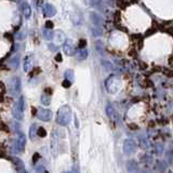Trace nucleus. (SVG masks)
Wrapping results in <instances>:
<instances>
[{
  "mask_svg": "<svg viewBox=\"0 0 173 173\" xmlns=\"http://www.w3.org/2000/svg\"><path fill=\"white\" fill-rule=\"evenodd\" d=\"M12 161L14 162L15 167H16V170L19 173H24L25 172V167H24V162L21 160L19 158H17V157H13L12 158Z\"/></svg>",
  "mask_w": 173,
  "mask_h": 173,
  "instance_id": "nucleus-14",
  "label": "nucleus"
},
{
  "mask_svg": "<svg viewBox=\"0 0 173 173\" xmlns=\"http://www.w3.org/2000/svg\"><path fill=\"white\" fill-rule=\"evenodd\" d=\"M37 135H38L39 137H45V136H47V131H45V129L42 128V127L38 128V132H37Z\"/></svg>",
  "mask_w": 173,
  "mask_h": 173,
  "instance_id": "nucleus-23",
  "label": "nucleus"
},
{
  "mask_svg": "<svg viewBox=\"0 0 173 173\" xmlns=\"http://www.w3.org/2000/svg\"><path fill=\"white\" fill-rule=\"evenodd\" d=\"M71 84H73V82H71V80L65 79L64 81H63V87H64V88H69L71 86Z\"/></svg>",
  "mask_w": 173,
  "mask_h": 173,
  "instance_id": "nucleus-27",
  "label": "nucleus"
},
{
  "mask_svg": "<svg viewBox=\"0 0 173 173\" xmlns=\"http://www.w3.org/2000/svg\"><path fill=\"white\" fill-rule=\"evenodd\" d=\"M106 114H107V116L110 118V120H113V121H118V114H117V111L115 110V108L113 107V105H110V104L107 105Z\"/></svg>",
  "mask_w": 173,
  "mask_h": 173,
  "instance_id": "nucleus-11",
  "label": "nucleus"
},
{
  "mask_svg": "<svg viewBox=\"0 0 173 173\" xmlns=\"http://www.w3.org/2000/svg\"><path fill=\"white\" fill-rule=\"evenodd\" d=\"M155 150H156V154L161 155L162 154V152H163V145L161 143L156 144V148H155Z\"/></svg>",
  "mask_w": 173,
  "mask_h": 173,
  "instance_id": "nucleus-24",
  "label": "nucleus"
},
{
  "mask_svg": "<svg viewBox=\"0 0 173 173\" xmlns=\"http://www.w3.org/2000/svg\"><path fill=\"white\" fill-rule=\"evenodd\" d=\"M41 103H42L43 105H50V103H51V97H50V94H47V93H43L42 95H41Z\"/></svg>",
  "mask_w": 173,
  "mask_h": 173,
  "instance_id": "nucleus-22",
  "label": "nucleus"
},
{
  "mask_svg": "<svg viewBox=\"0 0 173 173\" xmlns=\"http://www.w3.org/2000/svg\"><path fill=\"white\" fill-rule=\"evenodd\" d=\"M32 63H34V55H32V53L26 54V56L24 58V64H23L24 71L25 73H28L32 68Z\"/></svg>",
  "mask_w": 173,
  "mask_h": 173,
  "instance_id": "nucleus-10",
  "label": "nucleus"
},
{
  "mask_svg": "<svg viewBox=\"0 0 173 173\" xmlns=\"http://www.w3.org/2000/svg\"><path fill=\"white\" fill-rule=\"evenodd\" d=\"M24 173H28V172H26V171H25V172H24Z\"/></svg>",
  "mask_w": 173,
  "mask_h": 173,
  "instance_id": "nucleus-35",
  "label": "nucleus"
},
{
  "mask_svg": "<svg viewBox=\"0 0 173 173\" xmlns=\"http://www.w3.org/2000/svg\"><path fill=\"white\" fill-rule=\"evenodd\" d=\"M88 58V50L87 48H81V49L78 50V54H77V60L79 61H84Z\"/></svg>",
  "mask_w": 173,
  "mask_h": 173,
  "instance_id": "nucleus-18",
  "label": "nucleus"
},
{
  "mask_svg": "<svg viewBox=\"0 0 173 173\" xmlns=\"http://www.w3.org/2000/svg\"><path fill=\"white\" fill-rule=\"evenodd\" d=\"M52 40L54 41V43H55L56 45H61V43H64L65 41H66V39H65V35L63 34V32L58 30V32H54V37Z\"/></svg>",
  "mask_w": 173,
  "mask_h": 173,
  "instance_id": "nucleus-12",
  "label": "nucleus"
},
{
  "mask_svg": "<svg viewBox=\"0 0 173 173\" xmlns=\"http://www.w3.org/2000/svg\"><path fill=\"white\" fill-rule=\"evenodd\" d=\"M24 109H25V100H24V96H19V100L15 102L14 106L12 109L13 117L16 120H23L24 118Z\"/></svg>",
  "mask_w": 173,
  "mask_h": 173,
  "instance_id": "nucleus-3",
  "label": "nucleus"
},
{
  "mask_svg": "<svg viewBox=\"0 0 173 173\" xmlns=\"http://www.w3.org/2000/svg\"><path fill=\"white\" fill-rule=\"evenodd\" d=\"M73 173H79V169H77V167L73 168Z\"/></svg>",
  "mask_w": 173,
  "mask_h": 173,
  "instance_id": "nucleus-32",
  "label": "nucleus"
},
{
  "mask_svg": "<svg viewBox=\"0 0 173 173\" xmlns=\"http://www.w3.org/2000/svg\"><path fill=\"white\" fill-rule=\"evenodd\" d=\"M39 159V154L38 153H36V154H34V158H32V161H34V163L35 162H37V160Z\"/></svg>",
  "mask_w": 173,
  "mask_h": 173,
  "instance_id": "nucleus-30",
  "label": "nucleus"
},
{
  "mask_svg": "<svg viewBox=\"0 0 173 173\" xmlns=\"http://www.w3.org/2000/svg\"><path fill=\"white\" fill-rule=\"evenodd\" d=\"M64 76H65V79L71 80V82L74 81V78H75V74H74L73 69H66V71H65Z\"/></svg>",
  "mask_w": 173,
  "mask_h": 173,
  "instance_id": "nucleus-21",
  "label": "nucleus"
},
{
  "mask_svg": "<svg viewBox=\"0 0 173 173\" xmlns=\"http://www.w3.org/2000/svg\"><path fill=\"white\" fill-rule=\"evenodd\" d=\"M105 87L106 90L110 94H115L121 88V81L119 80V78L116 75H110L106 80H105Z\"/></svg>",
  "mask_w": 173,
  "mask_h": 173,
  "instance_id": "nucleus-2",
  "label": "nucleus"
},
{
  "mask_svg": "<svg viewBox=\"0 0 173 173\" xmlns=\"http://www.w3.org/2000/svg\"><path fill=\"white\" fill-rule=\"evenodd\" d=\"M36 173H48V172L43 166H38V167L36 168Z\"/></svg>",
  "mask_w": 173,
  "mask_h": 173,
  "instance_id": "nucleus-25",
  "label": "nucleus"
},
{
  "mask_svg": "<svg viewBox=\"0 0 173 173\" xmlns=\"http://www.w3.org/2000/svg\"><path fill=\"white\" fill-rule=\"evenodd\" d=\"M42 36L45 39H47V40H52L54 37V32H52V29H50V28H43L42 29Z\"/></svg>",
  "mask_w": 173,
  "mask_h": 173,
  "instance_id": "nucleus-17",
  "label": "nucleus"
},
{
  "mask_svg": "<svg viewBox=\"0 0 173 173\" xmlns=\"http://www.w3.org/2000/svg\"><path fill=\"white\" fill-rule=\"evenodd\" d=\"M10 65L13 67V68H17L19 66V55H14L13 58H10Z\"/></svg>",
  "mask_w": 173,
  "mask_h": 173,
  "instance_id": "nucleus-19",
  "label": "nucleus"
},
{
  "mask_svg": "<svg viewBox=\"0 0 173 173\" xmlns=\"http://www.w3.org/2000/svg\"><path fill=\"white\" fill-rule=\"evenodd\" d=\"M19 91H21V78L14 76L13 78H11L9 82V92L12 95H17Z\"/></svg>",
  "mask_w": 173,
  "mask_h": 173,
  "instance_id": "nucleus-4",
  "label": "nucleus"
},
{
  "mask_svg": "<svg viewBox=\"0 0 173 173\" xmlns=\"http://www.w3.org/2000/svg\"><path fill=\"white\" fill-rule=\"evenodd\" d=\"M71 120V108L69 105H63L58 108L56 114V122L60 126H67Z\"/></svg>",
  "mask_w": 173,
  "mask_h": 173,
  "instance_id": "nucleus-1",
  "label": "nucleus"
},
{
  "mask_svg": "<svg viewBox=\"0 0 173 173\" xmlns=\"http://www.w3.org/2000/svg\"><path fill=\"white\" fill-rule=\"evenodd\" d=\"M56 61H58V62H62V54L61 53H58V55H56Z\"/></svg>",
  "mask_w": 173,
  "mask_h": 173,
  "instance_id": "nucleus-31",
  "label": "nucleus"
},
{
  "mask_svg": "<svg viewBox=\"0 0 173 173\" xmlns=\"http://www.w3.org/2000/svg\"><path fill=\"white\" fill-rule=\"evenodd\" d=\"M127 169H128V171L131 172V173H136L137 170H139L136 161H134V160L127 161Z\"/></svg>",
  "mask_w": 173,
  "mask_h": 173,
  "instance_id": "nucleus-16",
  "label": "nucleus"
},
{
  "mask_svg": "<svg viewBox=\"0 0 173 173\" xmlns=\"http://www.w3.org/2000/svg\"><path fill=\"white\" fill-rule=\"evenodd\" d=\"M167 157H168V159H169V162L172 163L173 162V150H169V152L167 153Z\"/></svg>",
  "mask_w": 173,
  "mask_h": 173,
  "instance_id": "nucleus-26",
  "label": "nucleus"
},
{
  "mask_svg": "<svg viewBox=\"0 0 173 173\" xmlns=\"http://www.w3.org/2000/svg\"><path fill=\"white\" fill-rule=\"evenodd\" d=\"M168 173H173L172 171H169V172H168Z\"/></svg>",
  "mask_w": 173,
  "mask_h": 173,
  "instance_id": "nucleus-33",
  "label": "nucleus"
},
{
  "mask_svg": "<svg viewBox=\"0 0 173 173\" xmlns=\"http://www.w3.org/2000/svg\"><path fill=\"white\" fill-rule=\"evenodd\" d=\"M37 132H38V126L36 123H32L29 128V137L32 140L35 139V135H37Z\"/></svg>",
  "mask_w": 173,
  "mask_h": 173,
  "instance_id": "nucleus-20",
  "label": "nucleus"
},
{
  "mask_svg": "<svg viewBox=\"0 0 173 173\" xmlns=\"http://www.w3.org/2000/svg\"><path fill=\"white\" fill-rule=\"evenodd\" d=\"M37 117L42 121H50L52 118V111L48 108H40L37 111Z\"/></svg>",
  "mask_w": 173,
  "mask_h": 173,
  "instance_id": "nucleus-8",
  "label": "nucleus"
},
{
  "mask_svg": "<svg viewBox=\"0 0 173 173\" xmlns=\"http://www.w3.org/2000/svg\"><path fill=\"white\" fill-rule=\"evenodd\" d=\"M26 145V136L23 134V133H19V137H17L16 142H15V145L13 146V152L14 153H22L25 148Z\"/></svg>",
  "mask_w": 173,
  "mask_h": 173,
  "instance_id": "nucleus-5",
  "label": "nucleus"
},
{
  "mask_svg": "<svg viewBox=\"0 0 173 173\" xmlns=\"http://www.w3.org/2000/svg\"><path fill=\"white\" fill-rule=\"evenodd\" d=\"M135 148H136V146H135V142L133 141V140L127 139L126 141H124V143H123V153L126 155H128V156L132 155L133 153L135 152Z\"/></svg>",
  "mask_w": 173,
  "mask_h": 173,
  "instance_id": "nucleus-7",
  "label": "nucleus"
},
{
  "mask_svg": "<svg viewBox=\"0 0 173 173\" xmlns=\"http://www.w3.org/2000/svg\"><path fill=\"white\" fill-rule=\"evenodd\" d=\"M22 12L25 19H29L30 15H32V8L27 2H23L22 3Z\"/></svg>",
  "mask_w": 173,
  "mask_h": 173,
  "instance_id": "nucleus-15",
  "label": "nucleus"
},
{
  "mask_svg": "<svg viewBox=\"0 0 173 173\" xmlns=\"http://www.w3.org/2000/svg\"><path fill=\"white\" fill-rule=\"evenodd\" d=\"M65 173H73V172H65Z\"/></svg>",
  "mask_w": 173,
  "mask_h": 173,
  "instance_id": "nucleus-34",
  "label": "nucleus"
},
{
  "mask_svg": "<svg viewBox=\"0 0 173 173\" xmlns=\"http://www.w3.org/2000/svg\"><path fill=\"white\" fill-rule=\"evenodd\" d=\"M86 45H87V41L84 40V39H81L80 42H79V45H78V48L81 49V48H86Z\"/></svg>",
  "mask_w": 173,
  "mask_h": 173,
  "instance_id": "nucleus-28",
  "label": "nucleus"
},
{
  "mask_svg": "<svg viewBox=\"0 0 173 173\" xmlns=\"http://www.w3.org/2000/svg\"><path fill=\"white\" fill-rule=\"evenodd\" d=\"M17 1H21V0H17Z\"/></svg>",
  "mask_w": 173,
  "mask_h": 173,
  "instance_id": "nucleus-36",
  "label": "nucleus"
},
{
  "mask_svg": "<svg viewBox=\"0 0 173 173\" xmlns=\"http://www.w3.org/2000/svg\"><path fill=\"white\" fill-rule=\"evenodd\" d=\"M63 50H64L66 55H68V56L74 55L76 52V47H75V43L73 42V40L66 39V41L63 43Z\"/></svg>",
  "mask_w": 173,
  "mask_h": 173,
  "instance_id": "nucleus-6",
  "label": "nucleus"
},
{
  "mask_svg": "<svg viewBox=\"0 0 173 173\" xmlns=\"http://www.w3.org/2000/svg\"><path fill=\"white\" fill-rule=\"evenodd\" d=\"M90 17H91V22L92 24H93L94 26H96V27H98L100 25H102L103 23V19L101 17V15H98L97 13L95 12H91V15H90Z\"/></svg>",
  "mask_w": 173,
  "mask_h": 173,
  "instance_id": "nucleus-13",
  "label": "nucleus"
},
{
  "mask_svg": "<svg viewBox=\"0 0 173 173\" xmlns=\"http://www.w3.org/2000/svg\"><path fill=\"white\" fill-rule=\"evenodd\" d=\"M45 28H50V29H52V28H53V23H52L51 21H47L45 22Z\"/></svg>",
  "mask_w": 173,
  "mask_h": 173,
  "instance_id": "nucleus-29",
  "label": "nucleus"
},
{
  "mask_svg": "<svg viewBox=\"0 0 173 173\" xmlns=\"http://www.w3.org/2000/svg\"><path fill=\"white\" fill-rule=\"evenodd\" d=\"M42 14L43 16L45 17H52L56 14V9L54 6L50 3H45V6H42Z\"/></svg>",
  "mask_w": 173,
  "mask_h": 173,
  "instance_id": "nucleus-9",
  "label": "nucleus"
}]
</instances>
